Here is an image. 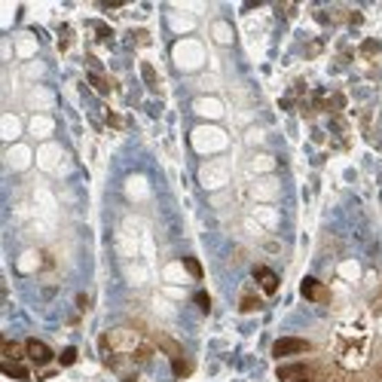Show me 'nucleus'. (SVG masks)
I'll use <instances>...</instances> for the list:
<instances>
[{
    "instance_id": "f257e3e1",
    "label": "nucleus",
    "mask_w": 382,
    "mask_h": 382,
    "mask_svg": "<svg viewBox=\"0 0 382 382\" xmlns=\"http://www.w3.org/2000/svg\"><path fill=\"white\" fill-rule=\"evenodd\" d=\"M141 343H144V336L135 328H113L101 336V349L108 355H135L141 349Z\"/></svg>"
},
{
    "instance_id": "f03ea898",
    "label": "nucleus",
    "mask_w": 382,
    "mask_h": 382,
    "mask_svg": "<svg viewBox=\"0 0 382 382\" xmlns=\"http://www.w3.org/2000/svg\"><path fill=\"white\" fill-rule=\"evenodd\" d=\"M108 367L113 373H117L119 379H138V361H135V355H108Z\"/></svg>"
},
{
    "instance_id": "7ed1b4c3",
    "label": "nucleus",
    "mask_w": 382,
    "mask_h": 382,
    "mask_svg": "<svg viewBox=\"0 0 382 382\" xmlns=\"http://www.w3.org/2000/svg\"><path fill=\"white\" fill-rule=\"evenodd\" d=\"M312 345L306 343V339H300V336H285V339H279V343L272 345V355L275 358H288V355H303V352H309Z\"/></svg>"
},
{
    "instance_id": "20e7f679",
    "label": "nucleus",
    "mask_w": 382,
    "mask_h": 382,
    "mask_svg": "<svg viewBox=\"0 0 382 382\" xmlns=\"http://www.w3.org/2000/svg\"><path fill=\"white\" fill-rule=\"evenodd\" d=\"M28 361L49 364V361H52V349H49L46 343H40V339H28Z\"/></svg>"
},
{
    "instance_id": "39448f33",
    "label": "nucleus",
    "mask_w": 382,
    "mask_h": 382,
    "mask_svg": "<svg viewBox=\"0 0 382 382\" xmlns=\"http://www.w3.org/2000/svg\"><path fill=\"white\" fill-rule=\"evenodd\" d=\"M303 296H306V300H312V303H328V300H330L328 288H324L321 281H315V279H306V281H303Z\"/></svg>"
},
{
    "instance_id": "423d86ee",
    "label": "nucleus",
    "mask_w": 382,
    "mask_h": 382,
    "mask_svg": "<svg viewBox=\"0 0 382 382\" xmlns=\"http://www.w3.org/2000/svg\"><path fill=\"white\" fill-rule=\"evenodd\" d=\"M254 279L260 281V288H263L266 294L279 291V275H275L272 270H266V266H257V270H254Z\"/></svg>"
},
{
    "instance_id": "0eeeda50",
    "label": "nucleus",
    "mask_w": 382,
    "mask_h": 382,
    "mask_svg": "<svg viewBox=\"0 0 382 382\" xmlns=\"http://www.w3.org/2000/svg\"><path fill=\"white\" fill-rule=\"evenodd\" d=\"M312 373V367L309 364H288V367H279V379L281 382H294L300 376H309Z\"/></svg>"
},
{
    "instance_id": "6e6552de",
    "label": "nucleus",
    "mask_w": 382,
    "mask_h": 382,
    "mask_svg": "<svg viewBox=\"0 0 382 382\" xmlns=\"http://www.w3.org/2000/svg\"><path fill=\"white\" fill-rule=\"evenodd\" d=\"M0 370L6 373V376H12V379H31V370L25 367V361H6L3 358V364H0Z\"/></svg>"
},
{
    "instance_id": "1a4fd4ad",
    "label": "nucleus",
    "mask_w": 382,
    "mask_h": 382,
    "mask_svg": "<svg viewBox=\"0 0 382 382\" xmlns=\"http://www.w3.org/2000/svg\"><path fill=\"white\" fill-rule=\"evenodd\" d=\"M157 345H159V349H162V352H165V355H168V358H172V364H174V361H183V352H181V345H178V343H174V339H172V336L159 334V336H157Z\"/></svg>"
},
{
    "instance_id": "9d476101",
    "label": "nucleus",
    "mask_w": 382,
    "mask_h": 382,
    "mask_svg": "<svg viewBox=\"0 0 382 382\" xmlns=\"http://www.w3.org/2000/svg\"><path fill=\"white\" fill-rule=\"evenodd\" d=\"M3 358L6 361H25L28 358V343H3Z\"/></svg>"
},
{
    "instance_id": "9b49d317",
    "label": "nucleus",
    "mask_w": 382,
    "mask_h": 382,
    "mask_svg": "<svg viewBox=\"0 0 382 382\" xmlns=\"http://www.w3.org/2000/svg\"><path fill=\"white\" fill-rule=\"evenodd\" d=\"M260 306H263V303H260V296H254V294H245L242 303H239V309H242V312H257Z\"/></svg>"
},
{
    "instance_id": "f8f14e48",
    "label": "nucleus",
    "mask_w": 382,
    "mask_h": 382,
    "mask_svg": "<svg viewBox=\"0 0 382 382\" xmlns=\"http://www.w3.org/2000/svg\"><path fill=\"white\" fill-rule=\"evenodd\" d=\"M183 266H187V270H190V275H196V279H199V275H202V266L196 263V260H183Z\"/></svg>"
},
{
    "instance_id": "ddd939ff",
    "label": "nucleus",
    "mask_w": 382,
    "mask_h": 382,
    "mask_svg": "<svg viewBox=\"0 0 382 382\" xmlns=\"http://www.w3.org/2000/svg\"><path fill=\"white\" fill-rule=\"evenodd\" d=\"M92 86H95V89H101V92H108V83H104L98 74H92Z\"/></svg>"
},
{
    "instance_id": "4468645a",
    "label": "nucleus",
    "mask_w": 382,
    "mask_h": 382,
    "mask_svg": "<svg viewBox=\"0 0 382 382\" xmlns=\"http://www.w3.org/2000/svg\"><path fill=\"white\" fill-rule=\"evenodd\" d=\"M364 52H367V55L379 52V43H376V40H370V43H364Z\"/></svg>"
},
{
    "instance_id": "2eb2a0df",
    "label": "nucleus",
    "mask_w": 382,
    "mask_h": 382,
    "mask_svg": "<svg viewBox=\"0 0 382 382\" xmlns=\"http://www.w3.org/2000/svg\"><path fill=\"white\" fill-rule=\"evenodd\" d=\"M196 303H199V306H202V312H208V296H205V294H199V296H196Z\"/></svg>"
},
{
    "instance_id": "dca6fc26",
    "label": "nucleus",
    "mask_w": 382,
    "mask_h": 382,
    "mask_svg": "<svg viewBox=\"0 0 382 382\" xmlns=\"http://www.w3.org/2000/svg\"><path fill=\"white\" fill-rule=\"evenodd\" d=\"M74 358H77V352L70 349V352H65V358H61V361H65V364H70V361H74Z\"/></svg>"
},
{
    "instance_id": "f3484780",
    "label": "nucleus",
    "mask_w": 382,
    "mask_h": 382,
    "mask_svg": "<svg viewBox=\"0 0 382 382\" xmlns=\"http://www.w3.org/2000/svg\"><path fill=\"white\" fill-rule=\"evenodd\" d=\"M294 382H318V379L312 376V373H309V376H300V379H294Z\"/></svg>"
},
{
    "instance_id": "a211bd4d",
    "label": "nucleus",
    "mask_w": 382,
    "mask_h": 382,
    "mask_svg": "<svg viewBox=\"0 0 382 382\" xmlns=\"http://www.w3.org/2000/svg\"><path fill=\"white\" fill-rule=\"evenodd\" d=\"M379 379H382V373H379Z\"/></svg>"
}]
</instances>
